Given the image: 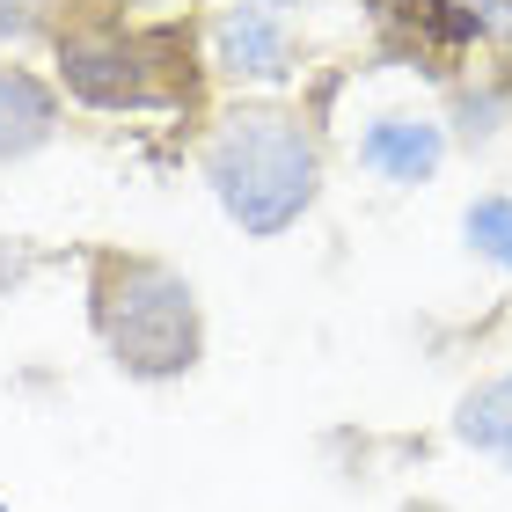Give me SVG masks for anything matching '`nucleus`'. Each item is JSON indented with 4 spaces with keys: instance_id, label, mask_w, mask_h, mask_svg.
I'll list each match as a JSON object with an SVG mask.
<instances>
[{
    "instance_id": "1",
    "label": "nucleus",
    "mask_w": 512,
    "mask_h": 512,
    "mask_svg": "<svg viewBox=\"0 0 512 512\" xmlns=\"http://www.w3.org/2000/svg\"><path fill=\"white\" fill-rule=\"evenodd\" d=\"M205 176L242 235H286L315 198V139L286 110H235L205 147Z\"/></svg>"
},
{
    "instance_id": "2",
    "label": "nucleus",
    "mask_w": 512,
    "mask_h": 512,
    "mask_svg": "<svg viewBox=\"0 0 512 512\" xmlns=\"http://www.w3.org/2000/svg\"><path fill=\"white\" fill-rule=\"evenodd\" d=\"M103 330H110V352L132 374H183L198 359V308H191V286L161 264H125V286L110 293L103 308Z\"/></svg>"
},
{
    "instance_id": "3",
    "label": "nucleus",
    "mask_w": 512,
    "mask_h": 512,
    "mask_svg": "<svg viewBox=\"0 0 512 512\" xmlns=\"http://www.w3.org/2000/svg\"><path fill=\"white\" fill-rule=\"evenodd\" d=\"M59 74L81 103L96 110H132V103H154V81H147V59L118 37H74L59 52Z\"/></svg>"
},
{
    "instance_id": "4",
    "label": "nucleus",
    "mask_w": 512,
    "mask_h": 512,
    "mask_svg": "<svg viewBox=\"0 0 512 512\" xmlns=\"http://www.w3.org/2000/svg\"><path fill=\"white\" fill-rule=\"evenodd\" d=\"M213 52H220L227 74H249V81H278V74L293 66L286 30H278L264 8H227L220 30H213Z\"/></svg>"
},
{
    "instance_id": "5",
    "label": "nucleus",
    "mask_w": 512,
    "mask_h": 512,
    "mask_svg": "<svg viewBox=\"0 0 512 512\" xmlns=\"http://www.w3.org/2000/svg\"><path fill=\"white\" fill-rule=\"evenodd\" d=\"M439 154H447L439 125H417V118H381L374 132L359 139V161H366V169H381L388 183H425L439 169Z\"/></svg>"
},
{
    "instance_id": "6",
    "label": "nucleus",
    "mask_w": 512,
    "mask_h": 512,
    "mask_svg": "<svg viewBox=\"0 0 512 512\" xmlns=\"http://www.w3.org/2000/svg\"><path fill=\"white\" fill-rule=\"evenodd\" d=\"M44 132H52V88L0 66V161L44 147Z\"/></svg>"
},
{
    "instance_id": "7",
    "label": "nucleus",
    "mask_w": 512,
    "mask_h": 512,
    "mask_svg": "<svg viewBox=\"0 0 512 512\" xmlns=\"http://www.w3.org/2000/svg\"><path fill=\"white\" fill-rule=\"evenodd\" d=\"M454 432L469 439V447H483V454H498L505 469H512V374L505 381H483L469 403H461V417H454Z\"/></svg>"
},
{
    "instance_id": "8",
    "label": "nucleus",
    "mask_w": 512,
    "mask_h": 512,
    "mask_svg": "<svg viewBox=\"0 0 512 512\" xmlns=\"http://www.w3.org/2000/svg\"><path fill=\"white\" fill-rule=\"evenodd\" d=\"M461 227H469L476 256H491V264H505V271H512V198H476Z\"/></svg>"
},
{
    "instance_id": "9",
    "label": "nucleus",
    "mask_w": 512,
    "mask_h": 512,
    "mask_svg": "<svg viewBox=\"0 0 512 512\" xmlns=\"http://www.w3.org/2000/svg\"><path fill=\"white\" fill-rule=\"evenodd\" d=\"M59 0H0V37H37Z\"/></svg>"
},
{
    "instance_id": "10",
    "label": "nucleus",
    "mask_w": 512,
    "mask_h": 512,
    "mask_svg": "<svg viewBox=\"0 0 512 512\" xmlns=\"http://www.w3.org/2000/svg\"><path fill=\"white\" fill-rule=\"evenodd\" d=\"M417 512H432V505H417Z\"/></svg>"
}]
</instances>
